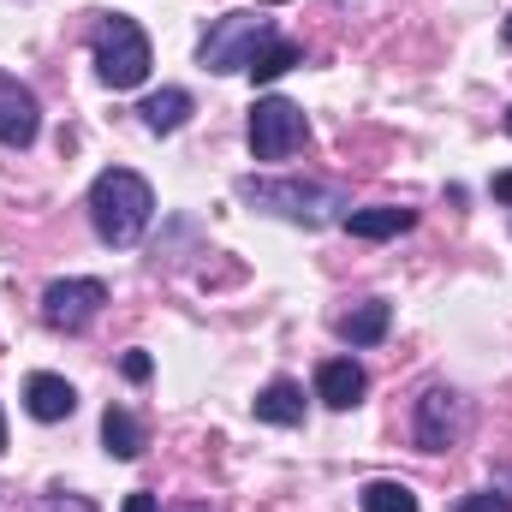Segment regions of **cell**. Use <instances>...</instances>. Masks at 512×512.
I'll use <instances>...</instances> for the list:
<instances>
[{
    "instance_id": "25",
    "label": "cell",
    "mask_w": 512,
    "mask_h": 512,
    "mask_svg": "<svg viewBox=\"0 0 512 512\" xmlns=\"http://www.w3.org/2000/svg\"><path fill=\"white\" fill-rule=\"evenodd\" d=\"M507 131H512V114H507Z\"/></svg>"
},
{
    "instance_id": "14",
    "label": "cell",
    "mask_w": 512,
    "mask_h": 512,
    "mask_svg": "<svg viewBox=\"0 0 512 512\" xmlns=\"http://www.w3.org/2000/svg\"><path fill=\"white\" fill-rule=\"evenodd\" d=\"M191 108H197V102H191V90L167 84V90L143 96V108H137V114H143V126H149V131H161V137H167V131H179L185 120H191Z\"/></svg>"
},
{
    "instance_id": "4",
    "label": "cell",
    "mask_w": 512,
    "mask_h": 512,
    "mask_svg": "<svg viewBox=\"0 0 512 512\" xmlns=\"http://www.w3.org/2000/svg\"><path fill=\"white\" fill-rule=\"evenodd\" d=\"M262 42H274V24H268L262 12H227V18L209 24V36H203V48H197V66L215 72V78L245 72Z\"/></svg>"
},
{
    "instance_id": "2",
    "label": "cell",
    "mask_w": 512,
    "mask_h": 512,
    "mask_svg": "<svg viewBox=\"0 0 512 512\" xmlns=\"http://www.w3.org/2000/svg\"><path fill=\"white\" fill-rule=\"evenodd\" d=\"M239 197L262 215H280L298 227H328L346 215V191L322 179H239Z\"/></svg>"
},
{
    "instance_id": "23",
    "label": "cell",
    "mask_w": 512,
    "mask_h": 512,
    "mask_svg": "<svg viewBox=\"0 0 512 512\" xmlns=\"http://www.w3.org/2000/svg\"><path fill=\"white\" fill-rule=\"evenodd\" d=\"M0 447H6V417H0Z\"/></svg>"
},
{
    "instance_id": "18",
    "label": "cell",
    "mask_w": 512,
    "mask_h": 512,
    "mask_svg": "<svg viewBox=\"0 0 512 512\" xmlns=\"http://www.w3.org/2000/svg\"><path fill=\"white\" fill-rule=\"evenodd\" d=\"M453 512H512V495H501V489H477V495H459Z\"/></svg>"
},
{
    "instance_id": "21",
    "label": "cell",
    "mask_w": 512,
    "mask_h": 512,
    "mask_svg": "<svg viewBox=\"0 0 512 512\" xmlns=\"http://www.w3.org/2000/svg\"><path fill=\"white\" fill-rule=\"evenodd\" d=\"M489 191H495V203H512V167H507V173H495V185H489Z\"/></svg>"
},
{
    "instance_id": "16",
    "label": "cell",
    "mask_w": 512,
    "mask_h": 512,
    "mask_svg": "<svg viewBox=\"0 0 512 512\" xmlns=\"http://www.w3.org/2000/svg\"><path fill=\"white\" fill-rule=\"evenodd\" d=\"M292 66H304V48H298V42H286V36H274V42H262V48H256V60L245 66V72H251L256 84H274V78H286Z\"/></svg>"
},
{
    "instance_id": "7",
    "label": "cell",
    "mask_w": 512,
    "mask_h": 512,
    "mask_svg": "<svg viewBox=\"0 0 512 512\" xmlns=\"http://www.w3.org/2000/svg\"><path fill=\"white\" fill-rule=\"evenodd\" d=\"M102 304H108V286L90 280V274H72V280H54L42 292V322L60 328V334H78L102 316Z\"/></svg>"
},
{
    "instance_id": "5",
    "label": "cell",
    "mask_w": 512,
    "mask_h": 512,
    "mask_svg": "<svg viewBox=\"0 0 512 512\" xmlns=\"http://www.w3.org/2000/svg\"><path fill=\"white\" fill-rule=\"evenodd\" d=\"M304 108L298 102H286V96H262L251 108V155L256 161H286V155H298L304 149Z\"/></svg>"
},
{
    "instance_id": "10",
    "label": "cell",
    "mask_w": 512,
    "mask_h": 512,
    "mask_svg": "<svg viewBox=\"0 0 512 512\" xmlns=\"http://www.w3.org/2000/svg\"><path fill=\"white\" fill-rule=\"evenodd\" d=\"M24 411L36 417V423H66L72 411H78V393L66 376H54V370H36L30 382H24Z\"/></svg>"
},
{
    "instance_id": "22",
    "label": "cell",
    "mask_w": 512,
    "mask_h": 512,
    "mask_svg": "<svg viewBox=\"0 0 512 512\" xmlns=\"http://www.w3.org/2000/svg\"><path fill=\"white\" fill-rule=\"evenodd\" d=\"M501 36H507V48H512V12H507V24H501Z\"/></svg>"
},
{
    "instance_id": "3",
    "label": "cell",
    "mask_w": 512,
    "mask_h": 512,
    "mask_svg": "<svg viewBox=\"0 0 512 512\" xmlns=\"http://www.w3.org/2000/svg\"><path fill=\"white\" fill-rule=\"evenodd\" d=\"M149 66L155 60H149V36H143L137 18L114 12V18L96 24V72H102L108 90H137L149 78Z\"/></svg>"
},
{
    "instance_id": "6",
    "label": "cell",
    "mask_w": 512,
    "mask_h": 512,
    "mask_svg": "<svg viewBox=\"0 0 512 512\" xmlns=\"http://www.w3.org/2000/svg\"><path fill=\"white\" fill-rule=\"evenodd\" d=\"M459 435H465V399L441 382L423 387L417 405H411V441H417L423 453H447Z\"/></svg>"
},
{
    "instance_id": "17",
    "label": "cell",
    "mask_w": 512,
    "mask_h": 512,
    "mask_svg": "<svg viewBox=\"0 0 512 512\" xmlns=\"http://www.w3.org/2000/svg\"><path fill=\"white\" fill-rule=\"evenodd\" d=\"M358 507L364 512H417V495L405 483H393V477H376V483L358 489Z\"/></svg>"
},
{
    "instance_id": "19",
    "label": "cell",
    "mask_w": 512,
    "mask_h": 512,
    "mask_svg": "<svg viewBox=\"0 0 512 512\" xmlns=\"http://www.w3.org/2000/svg\"><path fill=\"white\" fill-rule=\"evenodd\" d=\"M120 370H126V382H149V370H155V364H149V352H126V364H120Z\"/></svg>"
},
{
    "instance_id": "13",
    "label": "cell",
    "mask_w": 512,
    "mask_h": 512,
    "mask_svg": "<svg viewBox=\"0 0 512 512\" xmlns=\"http://www.w3.org/2000/svg\"><path fill=\"white\" fill-rule=\"evenodd\" d=\"M251 411H256V423H274V429H298L304 423V387L298 382H268L262 393L251 399Z\"/></svg>"
},
{
    "instance_id": "11",
    "label": "cell",
    "mask_w": 512,
    "mask_h": 512,
    "mask_svg": "<svg viewBox=\"0 0 512 512\" xmlns=\"http://www.w3.org/2000/svg\"><path fill=\"white\" fill-rule=\"evenodd\" d=\"M340 227L352 233V239H399V233H411L417 227V209H399V203H376V209H346L340 215Z\"/></svg>"
},
{
    "instance_id": "9",
    "label": "cell",
    "mask_w": 512,
    "mask_h": 512,
    "mask_svg": "<svg viewBox=\"0 0 512 512\" xmlns=\"http://www.w3.org/2000/svg\"><path fill=\"white\" fill-rule=\"evenodd\" d=\"M364 393H370V376H364L358 358H328V364H316V399H322L328 411H352Z\"/></svg>"
},
{
    "instance_id": "20",
    "label": "cell",
    "mask_w": 512,
    "mask_h": 512,
    "mask_svg": "<svg viewBox=\"0 0 512 512\" xmlns=\"http://www.w3.org/2000/svg\"><path fill=\"white\" fill-rule=\"evenodd\" d=\"M120 512H155V495H149V489H131Z\"/></svg>"
},
{
    "instance_id": "8",
    "label": "cell",
    "mask_w": 512,
    "mask_h": 512,
    "mask_svg": "<svg viewBox=\"0 0 512 512\" xmlns=\"http://www.w3.org/2000/svg\"><path fill=\"white\" fill-rule=\"evenodd\" d=\"M42 137V102L30 84L0 72V149H30Z\"/></svg>"
},
{
    "instance_id": "15",
    "label": "cell",
    "mask_w": 512,
    "mask_h": 512,
    "mask_svg": "<svg viewBox=\"0 0 512 512\" xmlns=\"http://www.w3.org/2000/svg\"><path fill=\"white\" fill-rule=\"evenodd\" d=\"M102 447H108L114 459H143L149 435H143V423L131 417L126 405H108V411H102Z\"/></svg>"
},
{
    "instance_id": "1",
    "label": "cell",
    "mask_w": 512,
    "mask_h": 512,
    "mask_svg": "<svg viewBox=\"0 0 512 512\" xmlns=\"http://www.w3.org/2000/svg\"><path fill=\"white\" fill-rule=\"evenodd\" d=\"M149 221H155V191H149L143 173H131V167H102V173L90 179V227H96L102 245L131 251V245L149 233Z\"/></svg>"
},
{
    "instance_id": "24",
    "label": "cell",
    "mask_w": 512,
    "mask_h": 512,
    "mask_svg": "<svg viewBox=\"0 0 512 512\" xmlns=\"http://www.w3.org/2000/svg\"><path fill=\"white\" fill-rule=\"evenodd\" d=\"M179 512H203V507H179Z\"/></svg>"
},
{
    "instance_id": "12",
    "label": "cell",
    "mask_w": 512,
    "mask_h": 512,
    "mask_svg": "<svg viewBox=\"0 0 512 512\" xmlns=\"http://www.w3.org/2000/svg\"><path fill=\"white\" fill-rule=\"evenodd\" d=\"M387 328H393V304L387 298H364V304H352L340 316V340L346 346H382Z\"/></svg>"
}]
</instances>
